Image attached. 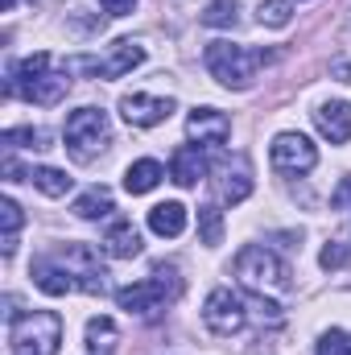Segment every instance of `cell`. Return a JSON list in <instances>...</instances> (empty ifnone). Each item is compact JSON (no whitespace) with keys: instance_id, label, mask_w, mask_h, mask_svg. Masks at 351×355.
<instances>
[{"instance_id":"1","label":"cell","mask_w":351,"mask_h":355,"mask_svg":"<svg viewBox=\"0 0 351 355\" xmlns=\"http://www.w3.org/2000/svg\"><path fill=\"white\" fill-rule=\"evenodd\" d=\"M67 91H71V79H67V75H50V54H29L25 62L12 67V75H8V83H4V95H8V99L21 95V99L42 103V107L62 103Z\"/></svg>"},{"instance_id":"2","label":"cell","mask_w":351,"mask_h":355,"mask_svg":"<svg viewBox=\"0 0 351 355\" xmlns=\"http://www.w3.org/2000/svg\"><path fill=\"white\" fill-rule=\"evenodd\" d=\"M236 277H240V285H244L248 293H257L261 302L281 297V293L289 289V272H285V265H281L268 248H261V244L240 248V257H236Z\"/></svg>"},{"instance_id":"3","label":"cell","mask_w":351,"mask_h":355,"mask_svg":"<svg viewBox=\"0 0 351 355\" xmlns=\"http://www.w3.org/2000/svg\"><path fill=\"white\" fill-rule=\"evenodd\" d=\"M207 71L232 91H248L257 79V67L268 62L264 50H244V46H232V42H211L207 46Z\"/></svg>"},{"instance_id":"4","label":"cell","mask_w":351,"mask_h":355,"mask_svg":"<svg viewBox=\"0 0 351 355\" xmlns=\"http://www.w3.org/2000/svg\"><path fill=\"white\" fill-rule=\"evenodd\" d=\"M178 293H182V281H178L174 265H153V277L149 281H137V285L116 289V302L128 314H153L166 302H174Z\"/></svg>"},{"instance_id":"5","label":"cell","mask_w":351,"mask_h":355,"mask_svg":"<svg viewBox=\"0 0 351 355\" xmlns=\"http://www.w3.org/2000/svg\"><path fill=\"white\" fill-rule=\"evenodd\" d=\"M58 343H62V318L54 310H33V314H12L8 318V347L58 355Z\"/></svg>"},{"instance_id":"6","label":"cell","mask_w":351,"mask_h":355,"mask_svg":"<svg viewBox=\"0 0 351 355\" xmlns=\"http://www.w3.org/2000/svg\"><path fill=\"white\" fill-rule=\"evenodd\" d=\"M108 137H112V128H108V116L99 107H79V112L67 116L62 141H67V149H71L75 162H91L108 145Z\"/></svg>"},{"instance_id":"7","label":"cell","mask_w":351,"mask_h":355,"mask_svg":"<svg viewBox=\"0 0 351 355\" xmlns=\"http://www.w3.org/2000/svg\"><path fill=\"white\" fill-rule=\"evenodd\" d=\"M268 162H273L277 174H310L318 166V149L302 132H281L268 145Z\"/></svg>"},{"instance_id":"8","label":"cell","mask_w":351,"mask_h":355,"mask_svg":"<svg viewBox=\"0 0 351 355\" xmlns=\"http://www.w3.org/2000/svg\"><path fill=\"white\" fill-rule=\"evenodd\" d=\"M203 322L219 335V339H232L244 331L248 314H244V302L232 293V289H211L207 302H203Z\"/></svg>"},{"instance_id":"9","label":"cell","mask_w":351,"mask_h":355,"mask_svg":"<svg viewBox=\"0 0 351 355\" xmlns=\"http://www.w3.org/2000/svg\"><path fill=\"white\" fill-rule=\"evenodd\" d=\"M141 62H145V50H141L137 42H116L112 62L71 58V62H67V71H91V75H99V79H120V75H128V71H132V67H141Z\"/></svg>"},{"instance_id":"10","label":"cell","mask_w":351,"mask_h":355,"mask_svg":"<svg viewBox=\"0 0 351 355\" xmlns=\"http://www.w3.org/2000/svg\"><path fill=\"white\" fill-rule=\"evenodd\" d=\"M120 112L132 128H153L162 120H170L174 112V99H162V95H124L120 99Z\"/></svg>"},{"instance_id":"11","label":"cell","mask_w":351,"mask_h":355,"mask_svg":"<svg viewBox=\"0 0 351 355\" xmlns=\"http://www.w3.org/2000/svg\"><path fill=\"white\" fill-rule=\"evenodd\" d=\"M186 132H190L198 145L219 149V145H228V137H232V120H228L223 112H215V107H194L190 120H186Z\"/></svg>"},{"instance_id":"12","label":"cell","mask_w":351,"mask_h":355,"mask_svg":"<svg viewBox=\"0 0 351 355\" xmlns=\"http://www.w3.org/2000/svg\"><path fill=\"white\" fill-rule=\"evenodd\" d=\"M29 277H33V285H37L42 293H50V297H62V293L79 289V277L62 265V261H37V265L29 268Z\"/></svg>"},{"instance_id":"13","label":"cell","mask_w":351,"mask_h":355,"mask_svg":"<svg viewBox=\"0 0 351 355\" xmlns=\"http://www.w3.org/2000/svg\"><path fill=\"white\" fill-rule=\"evenodd\" d=\"M314 124H318V132H323L331 145H348L351 141V107L343 99L323 103V107L314 112Z\"/></svg>"},{"instance_id":"14","label":"cell","mask_w":351,"mask_h":355,"mask_svg":"<svg viewBox=\"0 0 351 355\" xmlns=\"http://www.w3.org/2000/svg\"><path fill=\"white\" fill-rule=\"evenodd\" d=\"M170 178H174L178 186H198V182L207 178V157H203L194 145L174 149V157H170Z\"/></svg>"},{"instance_id":"15","label":"cell","mask_w":351,"mask_h":355,"mask_svg":"<svg viewBox=\"0 0 351 355\" xmlns=\"http://www.w3.org/2000/svg\"><path fill=\"white\" fill-rule=\"evenodd\" d=\"M103 248H108V257H116V261H132V257H141V232L128 223V219H120V223H112L108 227V236H103Z\"/></svg>"},{"instance_id":"16","label":"cell","mask_w":351,"mask_h":355,"mask_svg":"<svg viewBox=\"0 0 351 355\" xmlns=\"http://www.w3.org/2000/svg\"><path fill=\"white\" fill-rule=\"evenodd\" d=\"M149 232L153 236H166V240H174L186 232V207L182 202H157L153 211H149Z\"/></svg>"},{"instance_id":"17","label":"cell","mask_w":351,"mask_h":355,"mask_svg":"<svg viewBox=\"0 0 351 355\" xmlns=\"http://www.w3.org/2000/svg\"><path fill=\"white\" fill-rule=\"evenodd\" d=\"M162 178H166L162 162L145 157V162H132V166H128V174H124V190H128V194H149Z\"/></svg>"},{"instance_id":"18","label":"cell","mask_w":351,"mask_h":355,"mask_svg":"<svg viewBox=\"0 0 351 355\" xmlns=\"http://www.w3.org/2000/svg\"><path fill=\"white\" fill-rule=\"evenodd\" d=\"M112 211H116V202H112V190L108 186H91V190H83L75 198V215L79 219H103Z\"/></svg>"},{"instance_id":"19","label":"cell","mask_w":351,"mask_h":355,"mask_svg":"<svg viewBox=\"0 0 351 355\" xmlns=\"http://www.w3.org/2000/svg\"><path fill=\"white\" fill-rule=\"evenodd\" d=\"M29 182H33L42 194H50V198H62V194L71 190V178L62 174V170H54V166H37V170H29Z\"/></svg>"},{"instance_id":"20","label":"cell","mask_w":351,"mask_h":355,"mask_svg":"<svg viewBox=\"0 0 351 355\" xmlns=\"http://www.w3.org/2000/svg\"><path fill=\"white\" fill-rule=\"evenodd\" d=\"M236 8H240L236 0H211V4L203 8V17H198V21H203L207 29H232V25L240 21V12H236Z\"/></svg>"},{"instance_id":"21","label":"cell","mask_w":351,"mask_h":355,"mask_svg":"<svg viewBox=\"0 0 351 355\" xmlns=\"http://www.w3.org/2000/svg\"><path fill=\"white\" fill-rule=\"evenodd\" d=\"M198 240L207 244V248H215V244H223V215H219V207H198Z\"/></svg>"},{"instance_id":"22","label":"cell","mask_w":351,"mask_h":355,"mask_svg":"<svg viewBox=\"0 0 351 355\" xmlns=\"http://www.w3.org/2000/svg\"><path fill=\"white\" fill-rule=\"evenodd\" d=\"M87 343L95 355H108L116 347V322L112 318H91L87 322Z\"/></svg>"},{"instance_id":"23","label":"cell","mask_w":351,"mask_h":355,"mask_svg":"<svg viewBox=\"0 0 351 355\" xmlns=\"http://www.w3.org/2000/svg\"><path fill=\"white\" fill-rule=\"evenodd\" d=\"M289 17H293V4L289 0H261V8H257V21L268 25V29H285Z\"/></svg>"},{"instance_id":"24","label":"cell","mask_w":351,"mask_h":355,"mask_svg":"<svg viewBox=\"0 0 351 355\" xmlns=\"http://www.w3.org/2000/svg\"><path fill=\"white\" fill-rule=\"evenodd\" d=\"M0 145H8V149H46V132L42 128H8L0 137Z\"/></svg>"},{"instance_id":"25","label":"cell","mask_w":351,"mask_h":355,"mask_svg":"<svg viewBox=\"0 0 351 355\" xmlns=\"http://www.w3.org/2000/svg\"><path fill=\"white\" fill-rule=\"evenodd\" d=\"M223 178H228V182H223V198H228V202H244V198L252 194V178H248V170H236V174L228 170Z\"/></svg>"},{"instance_id":"26","label":"cell","mask_w":351,"mask_h":355,"mask_svg":"<svg viewBox=\"0 0 351 355\" xmlns=\"http://www.w3.org/2000/svg\"><path fill=\"white\" fill-rule=\"evenodd\" d=\"M318 265L327 268V272H335V268H348V265H351V248H348V244H335V240H331V244L318 252Z\"/></svg>"},{"instance_id":"27","label":"cell","mask_w":351,"mask_h":355,"mask_svg":"<svg viewBox=\"0 0 351 355\" xmlns=\"http://www.w3.org/2000/svg\"><path fill=\"white\" fill-rule=\"evenodd\" d=\"M348 352H351V339L343 331H327L318 339V355H348Z\"/></svg>"},{"instance_id":"28","label":"cell","mask_w":351,"mask_h":355,"mask_svg":"<svg viewBox=\"0 0 351 355\" xmlns=\"http://www.w3.org/2000/svg\"><path fill=\"white\" fill-rule=\"evenodd\" d=\"M103 4V12H112V17H128L132 8H137V0H99Z\"/></svg>"},{"instance_id":"29","label":"cell","mask_w":351,"mask_h":355,"mask_svg":"<svg viewBox=\"0 0 351 355\" xmlns=\"http://www.w3.org/2000/svg\"><path fill=\"white\" fill-rule=\"evenodd\" d=\"M331 207H335V211H343V207H351V178H343V186H339V190L331 194Z\"/></svg>"},{"instance_id":"30","label":"cell","mask_w":351,"mask_h":355,"mask_svg":"<svg viewBox=\"0 0 351 355\" xmlns=\"http://www.w3.org/2000/svg\"><path fill=\"white\" fill-rule=\"evenodd\" d=\"M335 75H339L343 83H351V62H335Z\"/></svg>"},{"instance_id":"31","label":"cell","mask_w":351,"mask_h":355,"mask_svg":"<svg viewBox=\"0 0 351 355\" xmlns=\"http://www.w3.org/2000/svg\"><path fill=\"white\" fill-rule=\"evenodd\" d=\"M17 8V0H4V12H12Z\"/></svg>"}]
</instances>
